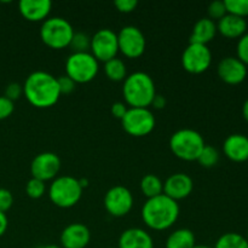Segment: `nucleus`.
Masks as SVG:
<instances>
[{"label":"nucleus","instance_id":"obj_1","mask_svg":"<svg viewBox=\"0 0 248 248\" xmlns=\"http://www.w3.org/2000/svg\"><path fill=\"white\" fill-rule=\"evenodd\" d=\"M23 94L27 101L36 108H50L61 97L57 78L44 70L28 75L23 84Z\"/></svg>","mask_w":248,"mask_h":248},{"label":"nucleus","instance_id":"obj_2","mask_svg":"<svg viewBox=\"0 0 248 248\" xmlns=\"http://www.w3.org/2000/svg\"><path fill=\"white\" fill-rule=\"evenodd\" d=\"M179 217V205L165 194L148 199L142 207V219L148 228L155 232L167 230Z\"/></svg>","mask_w":248,"mask_h":248},{"label":"nucleus","instance_id":"obj_3","mask_svg":"<svg viewBox=\"0 0 248 248\" xmlns=\"http://www.w3.org/2000/svg\"><path fill=\"white\" fill-rule=\"evenodd\" d=\"M123 93L131 108H149L156 96L154 80L144 72L132 73L124 80Z\"/></svg>","mask_w":248,"mask_h":248},{"label":"nucleus","instance_id":"obj_4","mask_svg":"<svg viewBox=\"0 0 248 248\" xmlns=\"http://www.w3.org/2000/svg\"><path fill=\"white\" fill-rule=\"evenodd\" d=\"M206 143L198 131L182 128L170 138V149L178 159L184 161H198Z\"/></svg>","mask_w":248,"mask_h":248},{"label":"nucleus","instance_id":"obj_5","mask_svg":"<svg viewBox=\"0 0 248 248\" xmlns=\"http://www.w3.org/2000/svg\"><path fill=\"white\" fill-rule=\"evenodd\" d=\"M74 33L70 22L63 17L46 18L40 27L41 41L53 50H62L69 46Z\"/></svg>","mask_w":248,"mask_h":248},{"label":"nucleus","instance_id":"obj_6","mask_svg":"<svg viewBox=\"0 0 248 248\" xmlns=\"http://www.w3.org/2000/svg\"><path fill=\"white\" fill-rule=\"evenodd\" d=\"M82 195V188L79 179L72 176L57 177L48 188V198L51 202L61 208H70L77 205Z\"/></svg>","mask_w":248,"mask_h":248},{"label":"nucleus","instance_id":"obj_7","mask_svg":"<svg viewBox=\"0 0 248 248\" xmlns=\"http://www.w3.org/2000/svg\"><path fill=\"white\" fill-rule=\"evenodd\" d=\"M98 61L89 52H73L65 61V73L75 84L92 81L98 74Z\"/></svg>","mask_w":248,"mask_h":248},{"label":"nucleus","instance_id":"obj_8","mask_svg":"<svg viewBox=\"0 0 248 248\" xmlns=\"http://www.w3.org/2000/svg\"><path fill=\"white\" fill-rule=\"evenodd\" d=\"M121 125L127 135L144 137L154 130V114L149 108H128L125 116L121 119Z\"/></svg>","mask_w":248,"mask_h":248},{"label":"nucleus","instance_id":"obj_9","mask_svg":"<svg viewBox=\"0 0 248 248\" xmlns=\"http://www.w3.org/2000/svg\"><path fill=\"white\" fill-rule=\"evenodd\" d=\"M118 52V34L114 31L109 28L99 29L91 36L90 53L98 62H108L115 58Z\"/></svg>","mask_w":248,"mask_h":248},{"label":"nucleus","instance_id":"obj_10","mask_svg":"<svg viewBox=\"0 0 248 248\" xmlns=\"http://www.w3.org/2000/svg\"><path fill=\"white\" fill-rule=\"evenodd\" d=\"M211 63L212 52L207 45L189 43L182 55V65L190 74H201L206 72Z\"/></svg>","mask_w":248,"mask_h":248},{"label":"nucleus","instance_id":"obj_11","mask_svg":"<svg viewBox=\"0 0 248 248\" xmlns=\"http://www.w3.org/2000/svg\"><path fill=\"white\" fill-rule=\"evenodd\" d=\"M119 52L127 58H138L144 53L145 36L140 28L135 26H126L118 33Z\"/></svg>","mask_w":248,"mask_h":248},{"label":"nucleus","instance_id":"obj_12","mask_svg":"<svg viewBox=\"0 0 248 248\" xmlns=\"http://www.w3.org/2000/svg\"><path fill=\"white\" fill-rule=\"evenodd\" d=\"M104 207L113 217H124L133 207V195L126 186H115L104 195Z\"/></svg>","mask_w":248,"mask_h":248},{"label":"nucleus","instance_id":"obj_13","mask_svg":"<svg viewBox=\"0 0 248 248\" xmlns=\"http://www.w3.org/2000/svg\"><path fill=\"white\" fill-rule=\"evenodd\" d=\"M61 170V159L57 154L51 152L40 153L33 159L31 164V178L43 182L55 179Z\"/></svg>","mask_w":248,"mask_h":248},{"label":"nucleus","instance_id":"obj_14","mask_svg":"<svg viewBox=\"0 0 248 248\" xmlns=\"http://www.w3.org/2000/svg\"><path fill=\"white\" fill-rule=\"evenodd\" d=\"M218 77L229 85L241 84L247 77V65L237 57H224L217 67Z\"/></svg>","mask_w":248,"mask_h":248},{"label":"nucleus","instance_id":"obj_15","mask_svg":"<svg viewBox=\"0 0 248 248\" xmlns=\"http://www.w3.org/2000/svg\"><path fill=\"white\" fill-rule=\"evenodd\" d=\"M194 189V182L186 173L171 174L164 182V194L172 200L177 201L188 198Z\"/></svg>","mask_w":248,"mask_h":248},{"label":"nucleus","instance_id":"obj_16","mask_svg":"<svg viewBox=\"0 0 248 248\" xmlns=\"http://www.w3.org/2000/svg\"><path fill=\"white\" fill-rule=\"evenodd\" d=\"M91 240V232L86 225L81 223H72L61 232L62 248H86Z\"/></svg>","mask_w":248,"mask_h":248},{"label":"nucleus","instance_id":"obj_17","mask_svg":"<svg viewBox=\"0 0 248 248\" xmlns=\"http://www.w3.org/2000/svg\"><path fill=\"white\" fill-rule=\"evenodd\" d=\"M225 156L234 162H245L248 160V137L241 133H234L225 138L223 143Z\"/></svg>","mask_w":248,"mask_h":248},{"label":"nucleus","instance_id":"obj_18","mask_svg":"<svg viewBox=\"0 0 248 248\" xmlns=\"http://www.w3.org/2000/svg\"><path fill=\"white\" fill-rule=\"evenodd\" d=\"M18 9L27 21H45L52 9V2L50 0H21Z\"/></svg>","mask_w":248,"mask_h":248},{"label":"nucleus","instance_id":"obj_19","mask_svg":"<svg viewBox=\"0 0 248 248\" xmlns=\"http://www.w3.org/2000/svg\"><path fill=\"white\" fill-rule=\"evenodd\" d=\"M118 248H154V240L145 230L130 228L121 232Z\"/></svg>","mask_w":248,"mask_h":248},{"label":"nucleus","instance_id":"obj_20","mask_svg":"<svg viewBox=\"0 0 248 248\" xmlns=\"http://www.w3.org/2000/svg\"><path fill=\"white\" fill-rule=\"evenodd\" d=\"M247 22L242 17L227 14L217 23V31L228 39L241 38L247 33Z\"/></svg>","mask_w":248,"mask_h":248},{"label":"nucleus","instance_id":"obj_21","mask_svg":"<svg viewBox=\"0 0 248 248\" xmlns=\"http://www.w3.org/2000/svg\"><path fill=\"white\" fill-rule=\"evenodd\" d=\"M216 34H217V23L208 17H203L194 24L190 43L207 45L210 41L215 39Z\"/></svg>","mask_w":248,"mask_h":248},{"label":"nucleus","instance_id":"obj_22","mask_svg":"<svg viewBox=\"0 0 248 248\" xmlns=\"http://www.w3.org/2000/svg\"><path fill=\"white\" fill-rule=\"evenodd\" d=\"M195 245V235L186 228L174 230L166 240V248H193Z\"/></svg>","mask_w":248,"mask_h":248},{"label":"nucleus","instance_id":"obj_23","mask_svg":"<svg viewBox=\"0 0 248 248\" xmlns=\"http://www.w3.org/2000/svg\"><path fill=\"white\" fill-rule=\"evenodd\" d=\"M140 190L147 199L155 198L164 194V183L155 174H145L140 181Z\"/></svg>","mask_w":248,"mask_h":248},{"label":"nucleus","instance_id":"obj_24","mask_svg":"<svg viewBox=\"0 0 248 248\" xmlns=\"http://www.w3.org/2000/svg\"><path fill=\"white\" fill-rule=\"evenodd\" d=\"M104 72H106V75L108 77L109 80L115 82L124 81L127 77L126 64L124 63L123 60L118 57L104 63Z\"/></svg>","mask_w":248,"mask_h":248},{"label":"nucleus","instance_id":"obj_25","mask_svg":"<svg viewBox=\"0 0 248 248\" xmlns=\"http://www.w3.org/2000/svg\"><path fill=\"white\" fill-rule=\"evenodd\" d=\"M215 248H248V241L237 232H225L217 240Z\"/></svg>","mask_w":248,"mask_h":248},{"label":"nucleus","instance_id":"obj_26","mask_svg":"<svg viewBox=\"0 0 248 248\" xmlns=\"http://www.w3.org/2000/svg\"><path fill=\"white\" fill-rule=\"evenodd\" d=\"M218 161H219V152L212 145L206 144L198 159L199 164L206 169H211V167H215Z\"/></svg>","mask_w":248,"mask_h":248},{"label":"nucleus","instance_id":"obj_27","mask_svg":"<svg viewBox=\"0 0 248 248\" xmlns=\"http://www.w3.org/2000/svg\"><path fill=\"white\" fill-rule=\"evenodd\" d=\"M227 12L245 18L248 16V0H224Z\"/></svg>","mask_w":248,"mask_h":248},{"label":"nucleus","instance_id":"obj_28","mask_svg":"<svg viewBox=\"0 0 248 248\" xmlns=\"http://www.w3.org/2000/svg\"><path fill=\"white\" fill-rule=\"evenodd\" d=\"M26 193L31 199H40L46 193V183L36 178H31L26 184Z\"/></svg>","mask_w":248,"mask_h":248},{"label":"nucleus","instance_id":"obj_29","mask_svg":"<svg viewBox=\"0 0 248 248\" xmlns=\"http://www.w3.org/2000/svg\"><path fill=\"white\" fill-rule=\"evenodd\" d=\"M90 45H91V38L87 34L78 31L74 33L69 46L74 52H89Z\"/></svg>","mask_w":248,"mask_h":248},{"label":"nucleus","instance_id":"obj_30","mask_svg":"<svg viewBox=\"0 0 248 248\" xmlns=\"http://www.w3.org/2000/svg\"><path fill=\"white\" fill-rule=\"evenodd\" d=\"M207 14L210 19H212V21H215V19L219 21L220 18H223L228 14L224 1H222V0H216V1L211 2L207 7Z\"/></svg>","mask_w":248,"mask_h":248},{"label":"nucleus","instance_id":"obj_31","mask_svg":"<svg viewBox=\"0 0 248 248\" xmlns=\"http://www.w3.org/2000/svg\"><path fill=\"white\" fill-rule=\"evenodd\" d=\"M236 53L237 58H239L242 63L248 65V33L244 34V35L239 39V43H237L236 46Z\"/></svg>","mask_w":248,"mask_h":248},{"label":"nucleus","instance_id":"obj_32","mask_svg":"<svg viewBox=\"0 0 248 248\" xmlns=\"http://www.w3.org/2000/svg\"><path fill=\"white\" fill-rule=\"evenodd\" d=\"M22 94H23V86H22L21 84H18V82H11V84L7 85L6 89H5L4 96L6 97V98H9L10 101L15 102L16 99H18Z\"/></svg>","mask_w":248,"mask_h":248},{"label":"nucleus","instance_id":"obj_33","mask_svg":"<svg viewBox=\"0 0 248 248\" xmlns=\"http://www.w3.org/2000/svg\"><path fill=\"white\" fill-rule=\"evenodd\" d=\"M12 203H14V196L11 191L0 188V212H7L12 207Z\"/></svg>","mask_w":248,"mask_h":248},{"label":"nucleus","instance_id":"obj_34","mask_svg":"<svg viewBox=\"0 0 248 248\" xmlns=\"http://www.w3.org/2000/svg\"><path fill=\"white\" fill-rule=\"evenodd\" d=\"M15 110V103L6 98L5 96H0V120H5L9 118Z\"/></svg>","mask_w":248,"mask_h":248},{"label":"nucleus","instance_id":"obj_35","mask_svg":"<svg viewBox=\"0 0 248 248\" xmlns=\"http://www.w3.org/2000/svg\"><path fill=\"white\" fill-rule=\"evenodd\" d=\"M58 87H60L61 94H69L75 90V82L70 79L67 75H62V77L57 78Z\"/></svg>","mask_w":248,"mask_h":248},{"label":"nucleus","instance_id":"obj_36","mask_svg":"<svg viewBox=\"0 0 248 248\" xmlns=\"http://www.w3.org/2000/svg\"><path fill=\"white\" fill-rule=\"evenodd\" d=\"M114 6L118 9L119 12L130 14V12L135 11L136 7L138 6V1L137 0H116L114 2Z\"/></svg>","mask_w":248,"mask_h":248},{"label":"nucleus","instance_id":"obj_37","mask_svg":"<svg viewBox=\"0 0 248 248\" xmlns=\"http://www.w3.org/2000/svg\"><path fill=\"white\" fill-rule=\"evenodd\" d=\"M127 107H126L125 103H123V102H115V103L111 104L110 107V113L111 115L114 116V118L116 119H123L124 116H125L126 111H127Z\"/></svg>","mask_w":248,"mask_h":248},{"label":"nucleus","instance_id":"obj_38","mask_svg":"<svg viewBox=\"0 0 248 248\" xmlns=\"http://www.w3.org/2000/svg\"><path fill=\"white\" fill-rule=\"evenodd\" d=\"M150 107H153L155 109H164L166 107V98L164 96H161V94L156 93V96L153 99L152 106Z\"/></svg>","mask_w":248,"mask_h":248},{"label":"nucleus","instance_id":"obj_39","mask_svg":"<svg viewBox=\"0 0 248 248\" xmlns=\"http://www.w3.org/2000/svg\"><path fill=\"white\" fill-rule=\"evenodd\" d=\"M7 227H9V220H7L6 213L0 212V237L6 232Z\"/></svg>","mask_w":248,"mask_h":248},{"label":"nucleus","instance_id":"obj_40","mask_svg":"<svg viewBox=\"0 0 248 248\" xmlns=\"http://www.w3.org/2000/svg\"><path fill=\"white\" fill-rule=\"evenodd\" d=\"M242 115H244L245 120L248 123V98L245 101L244 106H242Z\"/></svg>","mask_w":248,"mask_h":248},{"label":"nucleus","instance_id":"obj_41","mask_svg":"<svg viewBox=\"0 0 248 248\" xmlns=\"http://www.w3.org/2000/svg\"><path fill=\"white\" fill-rule=\"evenodd\" d=\"M79 183H80V186H81L82 189L86 188V186H89V181H87V179H79Z\"/></svg>","mask_w":248,"mask_h":248},{"label":"nucleus","instance_id":"obj_42","mask_svg":"<svg viewBox=\"0 0 248 248\" xmlns=\"http://www.w3.org/2000/svg\"><path fill=\"white\" fill-rule=\"evenodd\" d=\"M40 248H62V247L57 246V245H46V246H43Z\"/></svg>","mask_w":248,"mask_h":248},{"label":"nucleus","instance_id":"obj_43","mask_svg":"<svg viewBox=\"0 0 248 248\" xmlns=\"http://www.w3.org/2000/svg\"><path fill=\"white\" fill-rule=\"evenodd\" d=\"M193 248H211L210 246H206V245H195Z\"/></svg>","mask_w":248,"mask_h":248},{"label":"nucleus","instance_id":"obj_44","mask_svg":"<svg viewBox=\"0 0 248 248\" xmlns=\"http://www.w3.org/2000/svg\"><path fill=\"white\" fill-rule=\"evenodd\" d=\"M246 240L248 241V232H247V235H246Z\"/></svg>","mask_w":248,"mask_h":248},{"label":"nucleus","instance_id":"obj_45","mask_svg":"<svg viewBox=\"0 0 248 248\" xmlns=\"http://www.w3.org/2000/svg\"><path fill=\"white\" fill-rule=\"evenodd\" d=\"M110 248H118V247H110Z\"/></svg>","mask_w":248,"mask_h":248}]
</instances>
